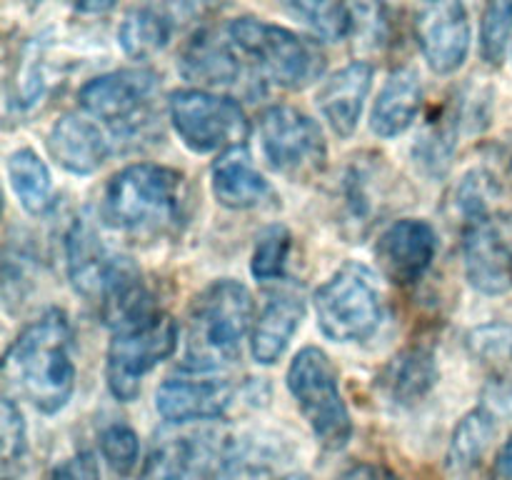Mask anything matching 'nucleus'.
Listing matches in <instances>:
<instances>
[{
  "instance_id": "nucleus-17",
  "label": "nucleus",
  "mask_w": 512,
  "mask_h": 480,
  "mask_svg": "<svg viewBox=\"0 0 512 480\" xmlns=\"http://www.w3.org/2000/svg\"><path fill=\"white\" fill-rule=\"evenodd\" d=\"M213 435L165 440L145 460L140 480H208L215 460Z\"/></svg>"
},
{
  "instance_id": "nucleus-38",
  "label": "nucleus",
  "mask_w": 512,
  "mask_h": 480,
  "mask_svg": "<svg viewBox=\"0 0 512 480\" xmlns=\"http://www.w3.org/2000/svg\"><path fill=\"white\" fill-rule=\"evenodd\" d=\"M283 480H305L303 475H290V478H283Z\"/></svg>"
},
{
  "instance_id": "nucleus-16",
  "label": "nucleus",
  "mask_w": 512,
  "mask_h": 480,
  "mask_svg": "<svg viewBox=\"0 0 512 480\" xmlns=\"http://www.w3.org/2000/svg\"><path fill=\"white\" fill-rule=\"evenodd\" d=\"M48 148L55 163L75 175L95 173L110 155V145L98 125L73 113L63 115L53 125Z\"/></svg>"
},
{
  "instance_id": "nucleus-37",
  "label": "nucleus",
  "mask_w": 512,
  "mask_h": 480,
  "mask_svg": "<svg viewBox=\"0 0 512 480\" xmlns=\"http://www.w3.org/2000/svg\"><path fill=\"white\" fill-rule=\"evenodd\" d=\"M75 8L83 10V13H105L115 5V0H68Z\"/></svg>"
},
{
  "instance_id": "nucleus-36",
  "label": "nucleus",
  "mask_w": 512,
  "mask_h": 480,
  "mask_svg": "<svg viewBox=\"0 0 512 480\" xmlns=\"http://www.w3.org/2000/svg\"><path fill=\"white\" fill-rule=\"evenodd\" d=\"M488 480H512V438L500 448L493 468H490Z\"/></svg>"
},
{
  "instance_id": "nucleus-20",
  "label": "nucleus",
  "mask_w": 512,
  "mask_h": 480,
  "mask_svg": "<svg viewBox=\"0 0 512 480\" xmlns=\"http://www.w3.org/2000/svg\"><path fill=\"white\" fill-rule=\"evenodd\" d=\"M303 313L305 305L300 295L288 293V290L270 295L263 313L253 325V340H250L253 358L263 365H273L288 348L290 338L303 320Z\"/></svg>"
},
{
  "instance_id": "nucleus-14",
  "label": "nucleus",
  "mask_w": 512,
  "mask_h": 480,
  "mask_svg": "<svg viewBox=\"0 0 512 480\" xmlns=\"http://www.w3.org/2000/svg\"><path fill=\"white\" fill-rule=\"evenodd\" d=\"M463 258L470 285L485 295L512 288V253L490 220H470L463 230Z\"/></svg>"
},
{
  "instance_id": "nucleus-28",
  "label": "nucleus",
  "mask_w": 512,
  "mask_h": 480,
  "mask_svg": "<svg viewBox=\"0 0 512 480\" xmlns=\"http://www.w3.org/2000/svg\"><path fill=\"white\" fill-rule=\"evenodd\" d=\"M25 423L13 400L0 405V478L15 480L25 463Z\"/></svg>"
},
{
  "instance_id": "nucleus-27",
  "label": "nucleus",
  "mask_w": 512,
  "mask_h": 480,
  "mask_svg": "<svg viewBox=\"0 0 512 480\" xmlns=\"http://www.w3.org/2000/svg\"><path fill=\"white\" fill-rule=\"evenodd\" d=\"M280 3L320 38L340 40L350 35L348 8L340 0H280Z\"/></svg>"
},
{
  "instance_id": "nucleus-31",
  "label": "nucleus",
  "mask_w": 512,
  "mask_h": 480,
  "mask_svg": "<svg viewBox=\"0 0 512 480\" xmlns=\"http://www.w3.org/2000/svg\"><path fill=\"white\" fill-rule=\"evenodd\" d=\"M290 253V233L280 225H273V228L265 230L258 238V245H255L253 253V275L263 283H270V280H280L285 273V263H288Z\"/></svg>"
},
{
  "instance_id": "nucleus-12",
  "label": "nucleus",
  "mask_w": 512,
  "mask_h": 480,
  "mask_svg": "<svg viewBox=\"0 0 512 480\" xmlns=\"http://www.w3.org/2000/svg\"><path fill=\"white\" fill-rule=\"evenodd\" d=\"M233 385L213 373L185 368L180 375L165 380L155 393V408L170 423L213 420L228 410Z\"/></svg>"
},
{
  "instance_id": "nucleus-33",
  "label": "nucleus",
  "mask_w": 512,
  "mask_h": 480,
  "mask_svg": "<svg viewBox=\"0 0 512 480\" xmlns=\"http://www.w3.org/2000/svg\"><path fill=\"white\" fill-rule=\"evenodd\" d=\"M100 450H103V458L108 460V465L113 468L115 475H130L133 468L138 465L140 455V443L138 435L128 428V425H110L100 435Z\"/></svg>"
},
{
  "instance_id": "nucleus-6",
  "label": "nucleus",
  "mask_w": 512,
  "mask_h": 480,
  "mask_svg": "<svg viewBox=\"0 0 512 480\" xmlns=\"http://www.w3.org/2000/svg\"><path fill=\"white\" fill-rule=\"evenodd\" d=\"M315 313L330 340L353 343L370 338L383 318V300L373 275L363 265H343L315 293Z\"/></svg>"
},
{
  "instance_id": "nucleus-4",
  "label": "nucleus",
  "mask_w": 512,
  "mask_h": 480,
  "mask_svg": "<svg viewBox=\"0 0 512 480\" xmlns=\"http://www.w3.org/2000/svg\"><path fill=\"white\" fill-rule=\"evenodd\" d=\"M230 43L255 63V68L280 88L298 90L320 78L325 55L313 40H305L280 25L255 18H238L228 28Z\"/></svg>"
},
{
  "instance_id": "nucleus-21",
  "label": "nucleus",
  "mask_w": 512,
  "mask_h": 480,
  "mask_svg": "<svg viewBox=\"0 0 512 480\" xmlns=\"http://www.w3.org/2000/svg\"><path fill=\"white\" fill-rule=\"evenodd\" d=\"M378 380L385 398L398 405H413L430 393L438 380V365L430 350L408 348L385 365Z\"/></svg>"
},
{
  "instance_id": "nucleus-22",
  "label": "nucleus",
  "mask_w": 512,
  "mask_h": 480,
  "mask_svg": "<svg viewBox=\"0 0 512 480\" xmlns=\"http://www.w3.org/2000/svg\"><path fill=\"white\" fill-rule=\"evenodd\" d=\"M178 68L188 80L205 85H228L240 75V63L230 43H223L208 30L198 33L185 45Z\"/></svg>"
},
{
  "instance_id": "nucleus-19",
  "label": "nucleus",
  "mask_w": 512,
  "mask_h": 480,
  "mask_svg": "<svg viewBox=\"0 0 512 480\" xmlns=\"http://www.w3.org/2000/svg\"><path fill=\"white\" fill-rule=\"evenodd\" d=\"M420 105H423V85H420L418 73L413 68H398L390 73L375 100L373 133L380 138H395L405 133L418 118Z\"/></svg>"
},
{
  "instance_id": "nucleus-11",
  "label": "nucleus",
  "mask_w": 512,
  "mask_h": 480,
  "mask_svg": "<svg viewBox=\"0 0 512 480\" xmlns=\"http://www.w3.org/2000/svg\"><path fill=\"white\" fill-rule=\"evenodd\" d=\"M415 38L435 73L450 75L463 68L470 50V18L463 0H420Z\"/></svg>"
},
{
  "instance_id": "nucleus-13",
  "label": "nucleus",
  "mask_w": 512,
  "mask_h": 480,
  "mask_svg": "<svg viewBox=\"0 0 512 480\" xmlns=\"http://www.w3.org/2000/svg\"><path fill=\"white\" fill-rule=\"evenodd\" d=\"M438 238L425 220L405 218L390 225L375 245V258L385 278L410 285L425 275L435 258Z\"/></svg>"
},
{
  "instance_id": "nucleus-32",
  "label": "nucleus",
  "mask_w": 512,
  "mask_h": 480,
  "mask_svg": "<svg viewBox=\"0 0 512 480\" xmlns=\"http://www.w3.org/2000/svg\"><path fill=\"white\" fill-rule=\"evenodd\" d=\"M468 348L480 363L503 368L512 363V323H488L468 335Z\"/></svg>"
},
{
  "instance_id": "nucleus-30",
  "label": "nucleus",
  "mask_w": 512,
  "mask_h": 480,
  "mask_svg": "<svg viewBox=\"0 0 512 480\" xmlns=\"http://www.w3.org/2000/svg\"><path fill=\"white\" fill-rule=\"evenodd\" d=\"M350 20L348 38H358L365 48H380L390 35L388 10L383 0H345Z\"/></svg>"
},
{
  "instance_id": "nucleus-26",
  "label": "nucleus",
  "mask_w": 512,
  "mask_h": 480,
  "mask_svg": "<svg viewBox=\"0 0 512 480\" xmlns=\"http://www.w3.org/2000/svg\"><path fill=\"white\" fill-rule=\"evenodd\" d=\"M493 418H490L485 410H475L470 413L463 423L458 425L453 435V443H450L448 453V465L455 473H468L478 465V460L483 458L485 448H488L490 438H493Z\"/></svg>"
},
{
  "instance_id": "nucleus-10",
  "label": "nucleus",
  "mask_w": 512,
  "mask_h": 480,
  "mask_svg": "<svg viewBox=\"0 0 512 480\" xmlns=\"http://www.w3.org/2000/svg\"><path fill=\"white\" fill-rule=\"evenodd\" d=\"M158 78L150 70H115L80 90V105L115 133H133L150 118Z\"/></svg>"
},
{
  "instance_id": "nucleus-34",
  "label": "nucleus",
  "mask_w": 512,
  "mask_h": 480,
  "mask_svg": "<svg viewBox=\"0 0 512 480\" xmlns=\"http://www.w3.org/2000/svg\"><path fill=\"white\" fill-rule=\"evenodd\" d=\"M50 480H100L98 460H95V455L88 453V450L75 453L73 458L63 460V463L53 470Z\"/></svg>"
},
{
  "instance_id": "nucleus-2",
  "label": "nucleus",
  "mask_w": 512,
  "mask_h": 480,
  "mask_svg": "<svg viewBox=\"0 0 512 480\" xmlns=\"http://www.w3.org/2000/svg\"><path fill=\"white\" fill-rule=\"evenodd\" d=\"M253 323V298L238 280H215L195 298L188 313L185 368L215 373L235 363L240 343Z\"/></svg>"
},
{
  "instance_id": "nucleus-9",
  "label": "nucleus",
  "mask_w": 512,
  "mask_h": 480,
  "mask_svg": "<svg viewBox=\"0 0 512 480\" xmlns=\"http://www.w3.org/2000/svg\"><path fill=\"white\" fill-rule=\"evenodd\" d=\"M260 143L268 163L293 180L313 178L328 160L320 125L290 105H273L260 115Z\"/></svg>"
},
{
  "instance_id": "nucleus-18",
  "label": "nucleus",
  "mask_w": 512,
  "mask_h": 480,
  "mask_svg": "<svg viewBox=\"0 0 512 480\" xmlns=\"http://www.w3.org/2000/svg\"><path fill=\"white\" fill-rule=\"evenodd\" d=\"M213 193L225 208L248 210L258 208L270 198V185L255 170L248 150L243 145L230 148L213 165Z\"/></svg>"
},
{
  "instance_id": "nucleus-23",
  "label": "nucleus",
  "mask_w": 512,
  "mask_h": 480,
  "mask_svg": "<svg viewBox=\"0 0 512 480\" xmlns=\"http://www.w3.org/2000/svg\"><path fill=\"white\" fill-rule=\"evenodd\" d=\"M110 260L113 255L103 248L95 230L78 220L68 233V270L75 290L83 293L85 298L98 300Z\"/></svg>"
},
{
  "instance_id": "nucleus-1",
  "label": "nucleus",
  "mask_w": 512,
  "mask_h": 480,
  "mask_svg": "<svg viewBox=\"0 0 512 480\" xmlns=\"http://www.w3.org/2000/svg\"><path fill=\"white\" fill-rule=\"evenodd\" d=\"M5 378L43 413H58L75 388L70 325L60 310H48L15 338L5 355Z\"/></svg>"
},
{
  "instance_id": "nucleus-35",
  "label": "nucleus",
  "mask_w": 512,
  "mask_h": 480,
  "mask_svg": "<svg viewBox=\"0 0 512 480\" xmlns=\"http://www.w3.org/2000/svg\"><path fill=\"white\" fill-rule=\"evenodd\" d=\"M338 480H403L398 473H393L385 465H375V463H358L350 465Z\"/></svg>"
},
{
  "instance_id": "nucleus-15",
  "label": "nucleus",
  "mask_w": 512,
  "mask_h": 480,
  "mask_svg": "<svg viewBox=\"0 0 512 480\" xmlns=\"http://www.w3.org/2000/svg\"><path fill=\"white\" fill-rule=\"evenodd\" d=\"M373 85V65L365 60L345 65L343 70L330 75L318 90V108L338 135L348 138L358 128L365 98Z\"/></svg>"
},
{
  "instance_id": "nucleus-29",
  "label": "nucleus",
  "mask_w": 512,
  "mask_h": 480,
  "mask_svg": "<svg viewBox=\"0 0 512 480\" xmlns=\"http://www.w3.org/2000/svg\"><path fill=\"white\" fill-rule=\"evenodd\" d=\"M512 45V0H488L480 25V50L488 63L500 65Z\"/></svg>"
},
{
  "instance_id": "nucleus-24",
  "label": "nucleus",
  "mask_w": 512,
  "mask_h": 480,
  "mask_svg": "<svg viewBox=\"0 0 512 480\" xmlns=\"http://www.w3.org/2000/svg\"><path fill=\"white\" fill-rule=\"evenodd\" d=\"M8 178L20 205L30 215H43L53 208V178L50 170L30 148L15 150L8 158Z\"/></svg>"
},
{
  "instance_id": "nucleus-8",
  "label": "nucleus",
  "mask_w": 512,
  "mask_h": 480,
  "mask_svg": "<svg viewBox=\"0 0 512 480\" xmlns=\"http://www.w3.org/2000/svg\"><path fill=\"white\" fill-rule=\"evenodd\" d=\"M170 120L175 133L195 153H213L243 145L250 123L235 100L208 90H178L170 95Z\"/></svg>"
},
{
  "instance_id": "nucleus-5",
  "label": "nucleus",
  "mask_w": 512,
  "mask_h": 480,
  "mask_svg": "<svg viewBox=\"0 0 512 480\" xmlns=\"http://www.w3.org/2000/svg\"><path fill=\"white\" fill-rule=\"evenodd\" d=\"M288 388L318 443L325 450H343L353 435V418L328 355L320 348L300 350L290 363Z\"/></svg>"
},
{
  "instance_id": "nucleus-25",
  "label": "nucleus",
  "mask_w": 512,
  "mask_h": 480,
  "mask_svg": "<svg viewBox=\"0 0 512 480\" xmlns=\"http://www.w3.org/2000/svg\"><path fill=\"white\" fill-rule=\"evenodd\" d=\"M170 20L153 8H135L123 18L118 30V40L125 53L135 60L153 58L155 53L168 45Z\"/></svg>"
},
{
  "instance_id": "nucleus-3",
  "label": "nucleus",
  "mask_w": 512,
  "mask_h": 480,
  "mask_svg": "<svg viewBox=\"0 0 512 480\" xmlns=\"http://www.w3.org/2000/svg\"><path fill=\"white\" fill-rule=\"evenodd\" d=\"M183 175L173 168L138 163L113 175L103 193V218L118 230L160 233L178 223Z\"/></svg>"
},
{
  "instance_id": "nucleus-7",
  "label": "nucleus",
  "mask_w": 512,
  "mask_h": 480,
  "mask_svg": "<svg viewBox=\"0 0 512 480\" xmlns=\"http://www.w3.org/2000/svg\"><path fill=\"white\" fill-rule=\"evenodd\" d=\"M178 323L168 313H153L128 328L115 330L108 348V388L123 403L138 398L143 375L175 353Z\"/></svg>"
}]
</instances>
